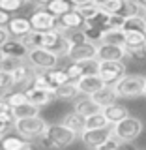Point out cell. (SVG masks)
Listing matches in <instances>:
<instances>
[{
  "instance_id": "30bf717a",
  "label": "cell",
  "mask_w": 146,
  "mask_h": 150,
  "mask_svg": "<svg viewBox=\"0 0 146 150\" xmlns=\"http://www.w3.org/2000/svg\"><path fill=\"white\" fill-rule=\"evenodd\" d=\"M126 49L116 45H97V62H122L126 58Z\"/></svg>"
},
{
  "instance_id": "ba28073f",
  "label": "cell",
  "mask_w": 146,
  "mask_h": 150,
  "mask_svg": "<svg viewBox=\"0 0 146 150\" xmlns=\"http://www.w3.org/2000/svg\"><path fill=\"white\" fill-rule=\"evenodd\" d=\"M96 56H97V45L83 43L69 47L66 58H69V62H92V60H96Z\"/></svg>"
},
{
  "instance_id": "277c9868",
  "label": "cell",
  "mask_w": 146,
  "mask_h": 150,
  "mask_svg": "<svg viewBox=\"0 0 146 150\" xmlns=\"http://www.w3.org/2000/svg\"><path fill=\"white\" fill-rule=\"evenodd\" d=\"M97 75L107 86H116L126 77L124 62H97Z\"/></svg>"
},
{
  "instance_id": "836d02e7",
  "label": "cell",
  "mask_w": 146,
  "mask_h": 150,
  "mask_svg": "<svg viewBox=\"0 0 146 150\" xmlns=\"http://www.w3.org/2000/svg\"><path fill=\"white\" fill-rule=\"evenodd\" d=\"M30 88H36V90H43V92H51V94H54L56 90L53 86H51V83H49V79L45 77V73H37L36 75V79L32 81L30 84ZM28 90V88H26Z\"/></svg>"
},
{
  "instance_id": "d6986e66",
  "label": "cell",
  "mask_w": 146,
  "mask_h": 150,
  "mask_svg": "<svg viewBox=\"0 0 146 150\" xmlns=\"http://www.w3.org/2000/svg\"><path fill=\"white\" fill-rule=\"evenodd\" d=\"M103 115H105V118L111 122V126H116L120 124L122 120H126L129 116L128 109H126L124 105H118V103H114V105H109L103 109Z\"/></svg>"
},
{
  "instance_id": "ac0fdd59",
  "label": "cell",
  "mask_w": 146,
  "mask_h": 150,
  "mask_svg": "<svg viewBox=\"0 0 146 150\" xmlns=\"http://www.w3.org/2000/svg\"><path fill=\"white\" fill-rule=\"evenodd\" d=\"M58 26H62L66 32H73V30H79V28H84V19L75 9H71L69 13H66L64 17L58 19Z\"/></svg>"
},
{
  "instance_id": "8fae6325",
  "label": "cell",
  "mask_w": 146,
  "mask_h": 150,
  "mask_svg": "<svg viewBox=\"0 0 146 150\" xmlns=\"http://www.w3.org/2000/svg\"><path fill=\"white\" fill-rule=\"evenodd\" d=\"M77 86H79V92L86 98H92L96 92H99L103 86H107L105 83L99 79V75H86V77L79 79L77 81Z\"/></svg>"
},
{
  "instance_id": "7c38bea8",
  "label": "cell",
  "mask_w": 146,
  "mask_h": 150,
  "mask_svg": "<svg viewBox=\"0 0 146 150\" xmlns=\"http://www.w3.org/2000/svg\"><path fill=\"white\" fill-rule=\"evenodd\" d=\"M0 53L6 58H13V60H23L28 56V47L23 43L21 40H9L4 47H0Z\"/></svg>"
},
{
  "instance_id": "60d3db41",
  "label": "cell",
  "mask_w": 146,
  "mask_h": 150,
  "mask_svg": "<svg viewBox=\"0 0 146 150\" xmlns=\"http://www.w3.org/2000/svg\"><path fill=\"white\" fill-rule=\"evenodd\" d=\"M34 146H37V148H41V150H54V146H53V143L49 141V137L43 133L41 137H37L36 141H34Z\"/></svg>"
},
{
  "instance_id": "83f0119b",
  "label": "cell",
  "mask_w": 146,
  "mask_h": 150,
  "mask_svg": "<svg viewBox=\"0 0 146 150\" xmlns=\"http://www.w3.org/2000/svg\"><path fill=\"white\" fill-rule=\"evenodd\" d=\"M79 86H77V83H68V84H64V86H60V88H56V92H54V96L58 98V100H75V98L79 96Z\"/></svg>"
},
{
  "instance_id": "f35d334b",
  "label": "cell",
  "mask_w": 146,
  "mask_h": 150,
  "mask_svg": "<svg viewBox=\"0 0 146 150\" xmlns=\"http://www.w3.org/2000/svg\"><path fill=\"white\" fill-rule=\"evenodd\" d=\"M23 6H25L23 0H0V9H4L6 13H13Z\"/></svg>"
},
{
  "instance_id": "d6a6232c",
  "label": "cell",
  "mask_w": 146,
  "mask_h": 150,
  "mask_svg": "<svg viewBox=\"0 0 146 150\" xmlns=\"http://www.w3.org/2000/svg\"><path fill=\"white\" fill-rule=\"evenodd\" d=\"M146 45V34L140 32H126V45L124 49H135V47Z\"/></svg>"
},
{
  "instance_id": "d4e9b609",
  "label": "cell",
  "mask_w": 146,
  "mask_h": 150,
  "mask_svg": "<svg viewBox=\"0 0 146 150\" xmlns=\"http://www.w3.org/2000/svg\"><path fill=\"white\" fill-rule=\"evenodd\" d=\"M45 9L49 13H53L56 19H60V17H64L66 13L71 11V9H73V4L64 2V0H53V2H47V8Z\"/></svg>"
},
{
  "instance_id": "e575fe53",
  "label": "cell",
  "mask_w": 146,
  "mask_h": 150,
  "mask_svg": "<svg viewBox=\"0 0 146 150\" xmlns=\"http://www.w3.org/2000/svg\"><path fill=\"white\" fill-rule=\"evenodd\" d=\"M15 116L11 112H6V115H0V141L4 139V133H8L11 128H15Z\"/></svg>"
},
{
  "instance_id": "484cf974",
  "label": "cell",
  "mask_w": 146,
  "mask_h": 150,
  "mask_svg": "<svg viewBox=\"0 0 146 150\" xmlns=\"http://www.w3.org/2000/svg\"><path fill=\"white\" fill-rule=\"evenodd\" d=\"M101 45L124 47V45H126V32H124V30H107L105 34H103Z\"/></svg>"
},
{
  "instance_id": "5b68a950",
  "label": "cell",
  "mask_w": 146,
  "mask_h": 150,
  "mask_svg": "<svg viewBox=\"0 0 146 150\" xmlns=\"http://www.w3.org/2000/svg\"><path fill=\"white\" fill-rule=\"evenodd\" d=\"M28 64L36 69H43V71H51L54 69L60 62V56L51 53L47 49H32L28 51V56H26Z\"/></svg>"
},
{
  "instance_id": "cb8c5ba5",
  "label": "cell",
  "mask_w": 146,
  "mask_h": 150,
  "mask_svg": "<svg viewBox=\"0 0 146 150\" xmlns=\"http://www.w3.org/2000/svg\"><path fill=\"white\" fill-rule=\"evenodd\" d=\"M39 109H41V107L34 105V103H25V105H21V107H15V109H11V115L15 116V120L34 118V116H39Z\"/></svg>"
},
{
  "instance_id": "7bdbcfd3",
  "label": "cell",
  "mask_w": 146,
  "mask_h": 150,
  "mask_svg": "<svg viewBox=\"0 0 146 150\" xmlns=\"http://www.w3.org/2000/svg\"><path fill=\"white\" fill-rule=\"evenodd\" d=\"M11 19H13L11 13H6L4 9H0V26H8Z\"/></svg>"
},
{
  "instance_id": "f546056e",
  "label": "cell",
  "mask_w": 146,
  "mask_h": 150,
  "mask_svg": "<svg viewBox=\"0 0 146 150\" xmlns=\"http://www.w3.org/2000/svg\"><path fill=\"white\" fill-rule=\"evenodd\" d=\"M124 32H140V34H146V21H144V17L139 15V17L126 19Z\"/></svg>"
},
{
  "instance_id": "7402d4cb",
  "label": "cell",
  "mask_w": 146,
  "mask_h": 150,
  "mask_svg": "<svg viewBox=\"0 0 146 150\" xmlns=\"http://www.w3.org/2000/svg\"><path fill=\"white\" fill-rule=\"evenodd\" d=\"M25 92H26V96H28V101L34 103V105H37V107H43V105L51 103L56 98L54 94H51V92L36 90V88H28V90H25Z\"/></svg>"
},
{
  "instance_id": "7a4b0ae2",
  "label": "cell",
  "mask_w": 146,
  "mask_h": 150,
  "mask_svg": "<svg viewBox=\"0 0 146 150\" xmlns=\"http://www.w3.org/2000/svg\"><path fill=\"white\" fill-rule=\"evenodd\" d=\"M118 98H139L146 92V77L144 75H126L114 86Z\"/></svg>"
},
{
  "instance_id": "4316f807",
  "label": "cell",
  "mask_w": 146,
  "mask_h": 150,
  "mask_svg": "<svg viewBox=\"0 0 146 150\" xmlns=\"http://www.w3.org/2000/svg\"><path fill=\"white\" fill-rule=\"evenodd\" d=\"M124 2L126 0H103V2H97V6L107 15H120L124 9Z\"/></svg>"
},
{
  "instance_id": "1f68e13d",
  "label": "cell",
  "mask_w": 146,
  "mask_h": 150,
  "mask_svg": "<svg viewBox=\"0 0 146 150\" xmlns=\"http://www.w3.org/2000/svg\"><path fill=\"white\" fill-rule=\"evenodd\" d=\"M109 126H111V122L105 118L103 112L86 118V129H109Z\"/></svg>"
},
{
  "instance_id": "603a6c76",
  "label": "cell",
  "mask_w": 146,
  "mask_h": 150,
  "mask_svg": "<svg viewBox=\"0 0 146 150\" xmlns=\"http://www.w3.org/2000/svg\"><path fill=\"white\" fill-rule=\"evenodd\" d=\"M45 77L49 79V83H51V86L54 88H60V86H64V84H68V83H71V79L68 77V73L64 71V68H54V69H51V71H45Z\"/></svg>"
},
{
  "instance_id": "2e32d148",
  "label": "cell",
  "mask_w": 146,
  "mask_h": 150,
  "mask_svg": "<svg viewBox=\"0 0 146 150\" xmlns=\"http://www.w3.org/2000/svg\"><path fill=\"white\" fill-rule=\"evenodd\" d=\"M92 100H94L96 105H99L101 109H105V107H109V105H114L116 100H118V94H116L114 86H103L99 92H96L92 96Z\"/></svg>"
},
{
  "instance_id": "9c48e42d",
  "label": "cell",
  "mask_w": 146,
  "mask_h": 150,
  "mask_svg": "<svg viewBox=\"0 0 146 150\" xmlns=\"http://www.w3.org/2000/svg\"><path fill=\"white\" fill-rule=\"evenodd\" d=\"M111 137H112L111 129H84L81 133L83 143L86 144L88 148H92V150H97L101 144H105Z\"/></svg>"
},
{
  "instance_id": "5bb4252c",
  "label": "cell",
  "mask_w": 146,
  "mask_h": 150,
  "mask_svg": "<svg viewBox=\"0 0 146 150\" xmlns=\"http://www.w3.org/2000/svg\"><path fill=\"white\" fill-rule=\"evenodd\" d=\"M73 111L77 112V115H81L83 118H90V116H94V115H99V112H103L101 107L96 105L92 98H86V96L81 98V100H75Z\"/></svg>"
},
{
  "instance_id": "74e56055",
  "label": "cell",
  "mask_w": 146,
  "mask_h": 150,
  "mask_svg": "<svg viewBox=\"0 0 146 150\" xmlns=\"http://www.w3.org/2000/svg\"><path fill=\"white\" fill-rule=\"evenodd\" d=\"M11 86H15L13 73L11 71H0V92L6 94V90H9Z\"/></svg>"
},
{
  "instance_id": "9a60e30c",
  "label": "cell",
  "mask_w": 146,
  "mask_h": 150,
  "mask_svg": "<svg viewBox=\"0 0 146 150\" xmlns=\"http://www.w3.org/2000/svg\"><path fill=\"white\" fill-rule=\"evenodd\" d=\"M36 75L37 73H34V68H32L30 64H23L21 62V66L13 71V81H15V86H19V84H25L26 88H30V84H32V81L36 79ZM25 88V90H26Z\"/></svg>"
},
{
  "instance_id": "4fadbf2b",
  "label": "cell",
  "mask_w": 146,
  "mask_h": 150,
  "mask_svg": "<svg viewBox=\"0 0 146 150\" xmlns=\"http://www.w3.org/2000/svg\"><path fill=\"white\" fill-rule=\"evenodd\" d=\"M8 30H9V34H11L13 38L23 40V38H26L30 32H34V28H32V25H30V19L13 17L11 21H9V25H8Z\"/></svg>"
},
{
  "instance_id": "52a82bcc",
  "label": "cell",
  "mask_w": 146,
  "mask_h": 150,
  "mask_svg": "<svg viewBox=\"0 0 146 150\" xmlns=\"http://www.w3.org/2000/svg\"><path fill=\"white\" fill-rule=\"evenodd\" d=\"M30 25L36 32H51L58 28V19L47 9H36L30 15Z\"/></svg>"
},
{
  "instance_id": "44dd1931",
  "label": "cell",
  "mask_w": 146,
  "mask_h": 150,
  "mask_svg": "<svg viewBox=\"0 0 146 150\" xmlns=\"http://www.w3.org/2000/svg\"><path fill=\"white\" fill-rule=\"evenodd\" d=\"M62 124L66 126V128H69L73 133H77V135H81L83 131L86 129V118H83V116L77 115L75 111L68 112V115L64 116V122H62Z\"/></svg>"
},
{
  "instance_id": "b9f144b4",
  "label": "cell",
  "mask_w": 146,
  "mask_h": 150,
  "mask_svg": "<svg viewBox=\"0 0 146 150\" xmlns=\"http://www.w3.org/2000/svg\"><path fill=\"white\" fill-rule=\"evenodd\" d=\"M9 30H8V26H0V47H4L9 41Z\"/></svg>"
},
{
  "instance_id": "e0dca14e",
  "label": "cell",
  "mask_w": 146,
  "mask_h": 150,
  "mask_svg": "<svg viewBox=\"0 0 146 150\" xmlns=\"http://www.w3.org/2000/svg\"><path fill=\"white\" fill-rule=\"evenodd\" d=\"M0 146L2 150H34V143L17 135H8L0 141Z\"/></svg>"
},
{
  "instance_id": "ee69618b",
  "label": "cell",
  "mask_w": 146,
  "mask_h": 150,
  "mask_svg": "<svg viewBox=\"0 0 146 150\" xmlns=\"http://www.w3.org/2000/svg\"><path fill=\"white\" fill-rule=\"evenodd\" d=\"M6 112H11V107L6 103L4 98H0V115H6Z\"/></svg>"
},
{
  "instance_id": "4dcf8cb0",
  "label": "cell",
  "mask_w": 146,
  "mask_h": 150,
  "mask_svg": "<svg viewBox=\"0 0 146 150\" xmlns=\"http://www.w3.org/2000/svg\"><path fill=\"white\" fill-rule=\"evenodd\" d=\"M23 43L28 47V51L32 49H43V32H30L26 38H23Z\"/></svg>"
},
{
  "instance_id": "ffe728a7",
  "label": "cell",
  "mask_w": 146,
  "mask_h": 150,
  "mask_svg": "<svg viewBox=\"0 0 146 150\" xmlns=\"http://www.w3.org/2000/svg\"><path fill=\"white\" fill-rule=\"evenodd\" d=\"M73 9L79 13V15H83L84 21H88V19H92L96 13H99V6H97V2H94V0H83V2H73Z\"/></svg>"
},
{
  "instance_id": "6da1fadb",
  "label": "cell",
  "mask_w": 146,
  "mask_h": 150,
  "mask_svg": "<svg viewBox=\"0 0 146 150\" xmlns=\"http://www.w3.org/2000/svg\"><path fill=\"white\" fill-rule=\"evenodd\" d=\"M112 137H116L122 143H133L135 139L142 133V122H140L137 116H128L126 120H122L120 124L112 126L111 128Z\"/></svg>"
},
{
  "instance_id": "3957f363",
  "label": "cell",
  "mask_w": 146,
  "mask_h": 150,
  "mask_svg": "<svg viewBox=\"0 0 146 150\" xmlns=\"http://www.w3.org/2000/svg\"><path fill=\"white\" fill-rule=\"evenodd\" d=\"M49 128V124L41 118V116H34V118H25V120H17L15 122V131L19 133V137L26 139V141H34L37 137H41V135L47 131Z\"/></svg>"
},
{
  "instance_id": "f1b7e54d",
  "label": "cell",
  "mask_w": 146,
  "mask_h": 150,
  "mask_svg": "<svg viewBox=\"0 0 146 150\" xmlns=\"http://www.w3.org/2000/svg\"><path fill=\"white\" fill-rule=\"evenodd\" d=\"M4 100H6V103L11 107V109H15V107H21V105H25V103H30V101H28L26 92H21V90L6 92V94H4Z\"/></svg>"
},
{
  "instance_id": "ab89813d",
  "label": "cell",
  "mask_w": 146,
  "mask_h": 150,
  "mask_svg": "<svg viewBox=\"0 0 146 150\" xmlns=\"http://www.w3.org/2000/svg\"><path fill=\"white\" fill-rule=\"evenodd\" d=\"M126 54L133 60H144L146 58V45L135 47V49H126Z\"/></svg>"
},
{
  "instance_id": "8992f818",
  "label": "cell",
  "mask_w": 146,
  "mask_h": 150,
  "mask_svg": "<svg viewBox=\"0 0 146 150\" xmlns=\"http://www.w3.org/2000/svg\"><path fill=\"white\" fill-rule=\"evenodd\" d=\"M45 135L49 137L51 143H53L54 150L69 146V144H73L75 139H77V133H73V131L69 128H66L64 124H51L49 128H47Z\"/></svg>"
},
{
  "instance_id": "d590c367",
  "label": "cell",
  "mask_w": 146,
  "mask_h": 150,
  "mask_svg": "<svg viewBox=\"0 0 146 150\" xmlns=\"http://www.w3.org/2000/svg\"><path fill=\"white\" fill-rule=\"evenodd\" d=\"M97 150H135V148L131 146L129 143H122V141H118L116 137H111L105 144H101Z\"/></svg>"
},
{
  "instance_id": "8d00e7d4",
  "label": "cell",
  "mask_w": 146,
  "mask_h": 150,
  "mask_svg": "<svg viewBox=\"0 0 146 150\" xmlns=\"http://www.w3.org/2000/svg\"><path fill=\"white\" fill-rule=\"evenodd\" d=\"M66 40H68L69 47H73V45H83V43H88L86 36H84V30H73V32H68Z\"/></svg>"
},
{
  "instance_id": "f6af8a7d",
  "label": "cell",
  "mask_w": 146,
  "mask_h": 150,
  "mask_svg": "<svg viewBox=\"0 0 146 150\" xmlns=\"http://www.w3.org/2000/svg\"><path fill=\"white\" fill-rule=\"evenodd\" d=\"M0 150H2V146H0Z\"/></svg>"
}]
</instances>
